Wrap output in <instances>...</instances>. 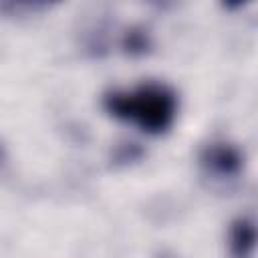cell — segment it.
Returning a JSON list of instances; mask_svg holds the SVG:
<instances>
[{"instance_id":"obj_2","label":"cell","mask_w":258,"mask_h":258,"mask_svg":"<svg viewBox=\"0 0 258 258\" xmlns=\"http://www.w3.org/2000/svg\"><path fill=\"white\" fill-rule=\"evenodd\" d=\"M202 163L218 175H234L240 171L242 159L234 147H230L226 143H214L212 147H208L204 151Z\"/></svg>"},{"instance_id":"obj_1","label":"cell","mask_w":258,"mask_h":258,"mask_svg":"<svg viewBox=\"0 0 258 258\" xmlns=\"http://www.w3.org/2000/svg\"><path fill=\"white\" fill-rule=\"evenodd\" d=\"M105 107L113 117L131 121L143 131L157 135L171 127L177 101L163 85H141L135 91L111 93L105 99Z\"/></svg>"},{"instance_id":"obj_3","label":"cell","mask_w":258,"mask_h":258,"mask_svg":"<svg viewBox=\"0 0 258 258\" xmlns=\"http://www.w3.org/2000/svg\"><path fill=\"white\" fill-rule=\"evenodd\" d=\"M230 246L238 258H246L254 248V228L250 222H238L232 228Z\"/></svg>"}]
</instances>
